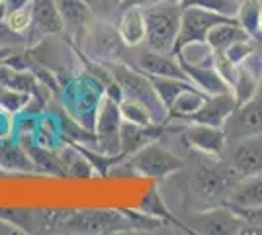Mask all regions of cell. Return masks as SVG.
<instances>
[{"instance_id":"52a82bcc","label":"cell","mask_w":262,"mask_h":235,"mask_svg":"<svg viewBox=\"0 0 262 235\" xmlns=\"http://www.w3.org/2000/svg\"><path fill=\"white\" fill-rule=\"evenodd\" d=\"M227 20H235V18H227L204 8H182V22H180V32L176 37L172 55L176 57V53H180L184 47L192 44H208L209 30Z\"/></svg>"},{"instance_id":"ffe728a7","label":"cell","mask_w":262,"mask_h":235,"mask_svg":"<svg viewBox=\"0 0 262 235\" xmlns=\"http://www.w3.org/2000/svg\"><path fill=\"white\" fill-rule=\"evenodd\" d=\"M137 65L143 73L151 77H174V78H188L184 69L180 67V61L174 55L159 53L153 49H145L137 57Z\"/></svg>"},{"instance_id":"7a4b0ae2","label":"cell","mask_w":262,"mask_h":235,"mask_svg":"<svg viewBox=\"0 0 262 235\" xmlns=\"http://www.w3.org/2000/svg\"><path fill=\"white\" fill-rule=\"evenodd\" d=\"M239 180L241 177L237 170L227 161H221L219 157L202 155V161L192 173L190 186L196 198L209 206H219L227 202L231 190Z\"/></svg>"},{"instance_id":"8fae6325","label":"cell","mask_w":262,"mask_h":235,"mask_svg":"<svg viewBox=\"0 0 262 235\" xmlns=\"http://www.w3.org/2000/svg\"><path fill=\"white\" fill-rule=\"evenodd\" d=\"M243 225H245V222L231 210L229 206L219 204V206H211L209 210H202L198 216H194L190 227L194 233L239 235Z\"/></svg>"},{"instance_id":"8d00e7d4","label":"cell","mask_w":262,"mask_h":235,"mask_svg":"<svg viewBox=\"0 0 262 235\" xmlns=\"http://www.w3.org/2000/svg\"><path fill=\"white\" fill-rule=\"evenodd\" d=\"M14 118H16V116L0 110V143L8 141L12 137V134L16 132V120H14Z\"/></svg>"},{"instance_id":"d6a6232c","label":"cell","mask_w":262,"mask_h":235,"mask_svg":"<svg viewBox=\"0 0 262 235\" xmlns=\"http://www.w3.org/2000/svg\"><path fill=\"white\" fill-rule=\"evenodd\" d=\"M30 102H32V94L30 92L0 87V110L12 114V116H20L28 108Z\"/></svg>"},{"instance_id":"3957f363","label":"cell","mask_w":262,"mask_h":235,"mask_svg":"<svg viewBox=\"0 0 262 235\" xmlns=\"http://www.w3.org/2000/svg\"><path fill=\"white\" fill-rule=\"evenodd\" d=\"M143 14L147 24V37H145L147 47L159 53L172 55L182 22V6L178 4V0L147 6L143 8Z\"/></svg>"},{"instance_id":"83f0119b","label":"cell","mask_w":262,"mask_h":235,"mask_svg":"<svg viewBox=\"0 0 262 235\" xmlns=\"http://www.w3.org/2000/svg\"><path fill=\"white\" fill-rule=\"evenodd\" d=\"M73 213L69 208H39L32 210L33 233H49V231H61L67 218Z\"/></svg>"},{"instance_id":"6da1fadb","label":"cell","mask_w":262,"mask_h":235,"mask_svg":"<svg viewBox=\"0 0 262 235\" xmlns=\"http://www.w3.org/2000/svg\"><path fill=\"white\" fill-rule=\"evenodd\" d=\"M104 96H106L104 87L92 75H88L86 71L77 77H69L67 80H63L59 90L63 112L92 132H94L96 116Z\"/></svg>"},{"instance_id":"e0dca14e","label":"cell","mask_w":262,"mask_h":235,"mask_svg":"<svg viewBox=\"0 0 262 235\" xmlns=\"http://www.w3.org/2000/svg\"><path fill=\"white\" fill-rule=\"evenodd\" d=\"M262 84V57L256 51L237 65V75L231 84V92L237 104L251 100Z\"/></svg>"},{"instance_id":"d6986e66","label":"cell","mask_w":262,"mask_h":235,"mask_svg":"<svg viewBox=\"0 0 262 235\" xmlns=\"http://www.w3.org/2000/svg\"><path fill=\"white\" fill-rule=\"evenodd\" d=\"M178 61H180V67L184 69L188 80L192 84H196L202 92H206L208 96L231 90V87L225 82V78L221 77L217 73V69L213 67V61L211 63H188L184 59H178Z\"/></svg>"},{"instance_id":"7c38bea8","label":"cell","mask_w":262,"mask_h":235,"mask_svg":"<svg viewBox=\"0 0 262 235\" xmlns=\"http://www.w3.org/2000/svg\"><path fill=\"white\" fill-rule=\"evenodd\" d=\"M182 141L186 143V147H190L200 155L221 157L227 149L225 130L217 125H208V123L190 122V125L182 130Z\"/></svg>"},{"instance_id":"30bf717a","label":"cell","mask_w":262,"mask_h":235,"mask_svg":"<svg viewBox=\"0 0 262 235\" xmlns=\"http://www.w3.org/2000/svg\"><path fill=\"white\" fill-rule=\"evenodd\" d=\"M65 32L63 20L57 8L55 0H33L32 12V26L24 34V44L26 47H35L43 41L45 37H51Z\"/></svg>"},{"instance_id":"44dd1931","label":"cell","mask_w":262,"mask_h":235,"mask_svg":"<svg viewBox=\"0 0 262 235\" xmlns=\"http://www.w3.org/2000/svg\"><path fill=\"white\" fill-rule=\"evenodd\" d=\"M0 87H8V89L22 90V92H30L35 98H41L47 102L45 94H51L45 89L43 84L37 80L30 69H14L8 67L4 63H0Z\"/></svg>"},{"instance_id":"f35d334b","label":"cell","mask_w":262,"mask_h":235,"mask_svg":"<svg viewBox=\"0 0 262 235\" xmlns=\"http://www.w3.org/2000/svg\"><path fill=\"white\" fill-rule=\"evenodd\" d=\"M32 0H6V4H8V10H14V8H20V6H26V4H30Z\"/></svg>"},{"instance_id":"1f68e13d","label":"cell","mask_w":262,"mask_h":235,"mask_svg":"<svg viewBox=\"0 0 262 235\" xmlns=\"http://www.w3.org/2000/svg\"><path fill=\"white\" fill-rule=\"evenodd\" d=\"M178 4L182 8H204L227 18H237L241 2L239 0H178Z\"/></svg>"},{"instance_id":"ee69618b","label":"cell","mask_w":262,"mask_h":235,"mask_svg":"<svg viewBox=\"0 0 262 235\" xmlns=\"http://www.w3.org/2000/svg\"><path fill=\"white\" fill-rule=\"evenodd\" d=\"M239 2H243V0H239Z\"/></svg>"},{"instance_id":"e575fe53","label":"cell","mask_w":262,"mask_h":235,"mask_svg":"<svg viewBox=\"0 0 262 235\" xmlns=\"http://www.w3.org/2000/svg\"><path fill=\"white\" fill-rule=\"evenodd\" d=\"M120 110H121V118L125 122L137 123V125H151V123H157L153 118L151 110L137 100H131V98H123L120 102Z\"/></svg>"},{"instance_id":"9c48e42d","label":"cell","mask_w":262,"mask_h":235,"mask_svg":"<svg viewBox=\"0 0 262 235\" xmlns=\"http://www.w3.org/2000/svg\"><path fill=\"white\" fill-rule=\"evenodd\" d=\"M223 130L227 135V145L243 137L262 134V84L251 100L243 102L235 108Z\"/></svg>"},{"instance_id":"8992f818","label":"cell","mask_w":262,"mask_h":235,"mask_svg":"<svg viewBox=\"0 0 262 235\" xmlns=\"http://www.w3.org/2000/svg\"><path fill=\"white\" fill-rule=\"evenodd\" d=\"M133 175H139L145 179L163 180L170 175L184 168V161L176 157L172 151H168L159 141H153L149 145L141 147L133 155L125 157Z\"/></svg>"},{"instance_id":"5b68a950","label":"cell","mask_w":262,"mask_h":235,"mask_svg":"<svg viewBox=\"0 0 262 235\" xmlns=\"http://www.w3.org/2000/svg\"><path fill=\"white\" fill-rule=\"evenodd\" d=\"M63 233L82 235H112L133 231V224L123 210H73L61 229Z\"/></svg>"},{"instance_id":"d4e9b609","label":"cell","mask_w":262,"mask_h":235,"mask_svg":"<svg viewBox=\"0 0 262 235\" xmlns=\"http://www.w3.org/2000/svg\"><path fill=\"white\" fill-rule=\"evenodd\" d=\"M32 139L37 145L59 151L63 147V132H61L59 118H55L51 114H39L37 122H35V130L32 134Z\"/></svg>"},{"instance_id":"60d3db41","label":"cell","mask_w":262,"mask_h":235,"mask_svg":"<svg viewBox=\"0 0 262 235\" xmlns=\"http://www.w3.org/2000/svg\"><path fill=\"white\" fill-rule=\"evenodd\" d=\"M12 51H14V47H0V63H2L6 57L10 55Z\"/></svg>"},{"instance_id":"d590c367","label":"cell","mask_w":262,"mask_h":235,"mask_svg":"<svg viewBox=\"0 0 262 235\" xmlns=\"http://www.w3.org/2000/svg\"><path fill=\"white\" fill-rule=\"evenodd\" d=\"M223 53L227 55V59H229L233 65H239V63H243L247 57L254 53V37H247V39L235 41V44L229 45Z\"/></svg>"},{"instance_id":"b9f144b4","label":"cell","mask_w":262,"mask_h":235,"mask_svg":"<svg viewBox=\"0 0 262 235\" xmlns=\"http://www.w3.org/2000/svg\"><path fill=\"white\" fill-rule=\"evenodd\" d=\"M108 2H114V4H118V8H120V0H108Z\"/></svg>"},{"instance_id":"ab89813d","label":"cell","mask_w":262,"mask_h":235,"mask_svg":"<svg viewBox=\"0 0 262 235\" xmlns=\"http://www.w3.org/2000/svg\"><path fill=\"white\" fill-rule=\"evenodd\" d=\"M6 16H8V4L6 0H0V24H4Z\"/></svg>"},{"instance_id":"603a6c76","label":"cell","mask_w":262,"mask_h":235,"mask_svg":"<svg viewBox=\"0 0 262 235\" xmlns=\"http://www.w3.org/2000/svg\"><path fill=\"white\" fill-rule=\"evenodd\" d=\"M118 32H120L123 44L127 47H137L145 41L147 37V24H145V14L143 8H125L121 10L120 22H118Z\"/></svg>"},{"instance_id":"4316f807","label":"cell","mask_w":262,"mask_h":235,"mask_svg":"<svg viewBox=\"0 0 262 235\" xmlns=\"http://www.w3.org/2000/svg\"><path fill=\"white\" fill-rule=\"evenodd\" d=\"M0 167L14 170V173H33L35 170L32 159L22 147V143L12 141V139L0 143Z\"/></svg>"},{"instance_id":"f546056e","label":"cell","mask_w":262,"mask_h":235,"mask_svg":"<svg viewBox=\"0 0 262 235\" xmlns=\"http://www.w3.org/2000/svg\"><path fill=\"white\" fill-rule=\"evenodd\" d=\"M208 94L202 92L198 87H192V89L184 90L178 98L174 100L172 108L168 110V118H182V120H188L192 114H196L200 110V106L206 102Z\"/></svg>"},{"instance_id":"2e32d148","label":"cell","mask_w":262,"mask_h":235,"mask_svg":"<svg viewBox=\"0 0 262 235\" xmlns=\"http://www.w3.org/2000/svg\"><path fill=\"white\" fill-rule=\"evenodd\" d=\"M174 132V127H168L166 123H151V125H137L131 122H121L120 139H121V153L125 157L133 155L141 147L149 145L153 141H159L164 134Z\"/></svg>"},{"instance_id":"ba28073f","label":"cell","mask_w":262,"mask_h":235,"mask_svg":"<svg viewBox=\"0 0 262 235\" xmlns=\"http://www.w3.org/2000/svg\"><path fill=\"white\" fill-rule=\"evenodd\" d=\"M121 110L120 102L112 100L108 96H104V100L100 104L96 123H94V134H96V149L106 153V155H123L121 153Z\"/></svg>"},{"instance_id":"277c9868","label":"cell","mask_w":262,"mask_h":235,"mask_svg":"<svg viewBox=\"0 0 262 235\" xmlns=\"http://www.w3.org/2000/svg\"><path fill=\"white\" fill-rule=\"evenodd\" d=\"M106 65H108L112 75L118 80L121 92H123V98H131V100H137L141 102V104H145L151 110L157 123H166L170 120L166 108L163 106V102L159 100L153 82H151V77L147 73H143L141 69L139 71L133 69L125 61L106 63Z\"/></svg>"},{"instance_id":"7bdbcfd3","label":"cell","mask_w":262,"mask_h":235,"mask_svg":"<svg viewBox=\"0 0 262 235\" xmlns=\"http://www.w3.org/2000/svg\"><path fill=\"white\" fill-rule=\"evenodd\" d=\"M260 37H262V18H260Z\"/></svg>"},{"instance_id":"ac0fdd59","label":"cell","mask_w":262,"mask_h":235,"mask_svg":"<svg viewBox=\"0 0 262 235\" xmlns=\"http://www.w3.org/2000/svg\"><path fill=\"white\" fill-rule=\"evenodd\" d=\"M237 106L239 104H237L231 90L229 92H221V94H213V96L206 98V102L200 106V110L188 118V122L208 123V125L223 127Z\"/></svg>"},{"instance_id":"74e56055","label":"cell","mask_w":262,"mask_h":235,"mask_svg":"<svg viewBox=\"0 0 262 235\" xmlns=\"http://www.w3.org/2000/svg\"><path fill=\"white\" fill-rule=\"evenodd\" d=\"M161 2H168V0H120V12L125 8H147V6H153V4H161Z\"/></svg>"},{"instance_id":"7402d4cb","label":"cell","mask_w":262,"mask_h":235,"mask_svg":"<svg viewBox=\"0 0 262 235\" xmlns=\"http://www.w3.org/2000/svg\"><path fill=\"white\" fill-rule=\"evenodd\" d=\"M139 212L147 213V216H151V218H157V220H161L163 224H168L170 227H178L180 231L194 233L192 227H188L186 224H182L174 213L170 212V208L164 204V198L161 196V192H159L157 186H151L149 190L145 192L141 204H139Z\"/></svg>"},{"instance_id":"9a60e30c","label":"cell","mask_w":262,"mask_h":235,"mask_svg":"<svg viewBox=\"0 0 262 235\" xmlns=\"http://www.w3.org/2000/svg\"><path fill=\"white\" fill-rule=\"evenodd\" d=\"M96 26H90L88 30V35L92 37L94 41V59L100 61V63H118V61H123L121 55H123V47L127 45L123 44L118 28H112L104 22H92Z\"/></svg>"},{"instance_id":"f1b7e54d","label":"cell","mask_w":262,"mask_h":235,"mask_svg":"<svg viewBox=\"0 0 262 235\" xmlns=\"http://www.w3.org/2000/svg\"><path fill=\"white\" fill-rule=\"evenodd\" d=\"M151 77V75H149ZM151 82L155 87V92L159 96V100L163 102L166 112L172 108L174 100L184 92V90L192 89L196 84H192L188 78H174V77H151Z\"/></svg>"},{"instance_id":"4fadbf2b","label":"cell","mask_w":262,"mask_h":235,"mask_svg":"<svg viewBox=\"0 0 262 235\" xmlns=\"http://www.w3.org/2000/svg\"><path fill=\"white\" fill-rule=\"evenodd\" d=\"M227 163L237 170L241 179L262 173V134L249 135L229 143Z\"/></svg>"},{"instance_id":"5bb4252c","label":"cell","mask_w":262,"mask_h":235,"mask_svg":"<svg viewBox=\"0 0 262 235\" xmlns=\"http://www.w3.org/2000/svg\"><path fill=\"white\" fill-rule=\"evenodd\" d=\"M55 2L63 20V28L69 35V41L71 44L75 41V45H78L94 22L90 4L86 0H55Z\"/></svg>"},{"instance_id":"484cf974","label":"cell","mask_w":262,"mask_h":235,"mask_svg":"<svg viewBox=\"0 0 262 235\" xmlns=\"http://www.w3.org/2000/svg\"><path fill=\"white\" fill-rule=\"evenodd\" d=\"M247 37H251V35L247 34V30L235 18V20H227V22L213 26L208 34V45L213 51H225L229 45L241 41V39H247Z\"/></svg>"},{"instance_id":"4dcf8cb0","label":"cell","mask_w":262,"mask_h":235,"mask_svg":"<svg viewBox=\"0 0 262 235\" xmlns=\"http://www.w3.org/2000/svg\"><path fill=\"white\" fill-rule=\"evenodd\" d=\"M260 18H262V0H243L239 4L237 22L254 39L260 37Z\"/></svg>"},{"instance_id":"836d02e7","label":"cell","mask_w":262,"mask_h":235,"mask_svg":"<svg viewBox=\"0 0 262 235\" xmlns=\"http://www.w3.org/2000/svg\"><path fill=\"white\" fill-rule=\"evenodd\" d=\"M32 12H33V0L26 6H20V8H14V10H8V16L4 20V28L12 32L14 35H20L24 37V34L30 30L32 26Z\"/></svg>"},{"instance_id":"cb8c5ba5","label":"cell","mask_w":262,"mask_h":235,"mask_svg":"<svg viewBox=\"0 0 262 235\" xmlns=\"http://www.w3.org/2000/svg\"><path fill=\"white\" fill-rule=\"evenodd\" d=\"M225 204L241 208H260L262 206V173L252 177H243L231 190Z\"/></svg>"}]
</instances>
